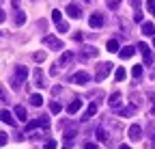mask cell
<instances>
[{
  "label": "cell",
  "mask_w": 155,
  "mask_h": 149,
  "mask_svg": "<svg viewBox=\"0 0 155 149\" xmlns=\"http://www.w3.org/2000/svg\"><path fill=\"white\" fill-rule=\"evenodd\" d=\"M147 9L151 15H155V0H147Z\"/></svg>",
  "instance_id": "obj_29"
},
{
  "label": "cell",
  "mask_w": 155,
  "mask_h": 149,
  "mask_svg": "<svg viewBox=\"0 0 155 149\" xmlns=\"http://www.w3.org/2000/svg\"><path fill=\"white\" fill-rule=\"evenodd\" d=\"M134 20H136V22H142V13H140L138 9H136V13H134Z\"/></svg>",
  "instance_id": "obj_34"
},
{
  "label": "cell",
  "mask_w": 155,
  "mask_h": 149,
  "mask_svg": "<svg viewBox=\"0 0 155 149\" xmlns=\"http://www.w3.org/2000/svg\"><path fill=\"white\" fill-rule=\"evenodd\" d=\"M32 80H35V86H39V89H43V86H45V82H43V71H41V67H35V71H32Z\"/></svg>",
  "instance_id": "obj_10"
},
{
  "label": "cell",
  "mask_w": 155,
  "mask_h": 149,
  "mask_svg": "<svg viewBox=\"0 0 155 149\" xmlns=\"http://www.w3.org/2000/svg\"><path fill=\"white\" fill-rule=\"evenodd\" d=\"M45 149H56V141H45Z\"/></svg>",
  "instance_id": "obj_30"
},
{
  "label": "cell",
  "mask_w": 155,
  "mask_h": 149,
  "mask_svg": "<svg viewBox=\"0 0 155 149\" xmlns=\"http://www.w3.org/2000/svg\"><path fill=\"white\" fill-rule=\"evenodd\" d=\"M108 7L110 9H119V0H108Z\"/></svg>",
  "instance_id": "obj_32"
},
{
  "label": "cell",
  "mask_w": 155,
  "mask_h": 149,
  "mask_svg": "<svg viewBox=\"0 0 155 149\" xmlns=\"http://www.w3.org/2000/svg\"><path fill=\"white\" fill-rule=\"evenodd\" d=\"M119 149H131V147H129V145H121Z\"/></svg>",
  "instance_id": "obj_41"
},
{
  "label": "cell",
  "mask_w": 155,
  "mask_h": 149,
  "mask_svg": "<svg viewBox=\"0 0 155 149\" xmlns=\"http://www.w3.org/2000/svg\"><path fill=\"white\" fill-rule=\"evenodd\" d=\"M43 43L50 50H63V39H58V37H54V35H45L43 37Z\"/></svg>",
  "instance_id": "obj_5"
},
{
  "label": "cell",
  "mask_w": 155,
  "mask_h": 149,
  "mask_svg": "<svg viewBox=\"0 0 155 149\" xmlns=\"http://www.w3.org/2000/svg\"><path fill=\"white\" fill-rule=\"evenodd\" d=\"M84 149H99L95 143H84Z\"/></svg>",
  "instance_id": "obj_35"
},
{
  "label": "cell",
  "mask_w": 155,
  "mask_h": 149,
  "mask_svg": "<svg viewBox=\"0 0 155 149\" xmlns=\"http://www.w3.org/2000/svg\"><path fill=\"white\" fill-rule=\"evenodd\" d=\"M73 138H75V132H67V134H65V141H67V143H71Z\"/></svg>",
  "instance_id": "obj_33"
},
{
  "label": "cell",
  "mask_w": 155,
  "mask_h": 149,
  "mask_svg": "<svg viewBox=\"0 0 155 149\" xmlns=\"http://www.w3.org/2000/svg\"><path fill=\"white\" fill-rule=\"evenodd\" d=\"M43 59H45V52H37V54H35V61H39V63H41Z\"/></svg>",
  "instance_id": "obj_31"
},
{
  "label": "cell",
  "mask_w": 155,
  "mask_h": 149,
  "mask_svg": "<svg viewBox=\"0 0 155 149\" xmlns=\"http://www.w3.org/2000/svg\"><path fill=\"white\" fill-rule=\"evenodd\" d=\"M95 136H97V141H101V143H110V136H108V132L104 127H97L95 130Z\"/></svg>",
  "instance_id": "obj_15"
},
{
  "label": "cell",
  "mask_w": 155,
  "mask_h": 149,
  "mask_svg": "<svg viewBox=\"0 0 155 149\" xmlns=\"http://www.w3.org/2000/svg\"><path fill=\"white\" fill-rule=\"evenodd\" d=\"M61 110H63L61 102H52V104H50V113H52V115H58Z\"/></svg>",
  "instance_id": "obj_26"
},
{
  "label": "cell",
  "mask_w": 155,
  "mask_h": 149,
  "mask_svg": "<svg viewBox=\"0 0 155 149\" xmlns=\"http://www.w3.org/2000/svg\"><path fill=\"white\" fill-rule=\"evenodd\" d=\"M131 73H134V78H140V76H142V65H136V67L131 69Z\"/></svg>",
  "instance_id": "obj_28"
},
{
  "label": "cell",
  "mask_w": 155,
  "mask_h": 149,
  "mask_svg": "<svg viewBox=\"0 0 155 149\" xmlns=\"http://www.w3.org/2000/svg\"><path fill=\"white\" fill-rule=\"evenodd\" d=\"M30 104L32 106H41L43 104V97L39 95V93H32V95H30Z\"/></svg>",
  "instance_id": "obj_24"
},
{
  "label": "cell",
  "mask_w": 155,
  "mask_h": 149,
  "mask_svg": "<svg viewBox=\"0 0 155 149\" xmlns=\"http://www.w3.org/2000/svg\"><path fill=\"white\" fill-rule=\"evenodd\" d=\"M136 52H138V46H136V48H134V46H125V48H121L119 56H121L123 61H127V59H131V56H134Z\"/></svg>",
  "instance_id": "obj_9"
},
{
  "label": "cell",
  "mask_w": 155,
  "mask_h": 149,
  "mask_svg": "<svg viewBox=\"0 0 155 149\" xmlns=\"http://www.w3.org/2000/svg\"><path fill=\"white\" fill-rule=\"evenodd\" d=\"M0 145H2V147L7 145V134H5V132H2V134H0Z\"/></svg>",
  "instance_id": "obj_36"
},
{
  "label": "cell",
  "mask_w": 155,
  "mask_h": 149,
  "mask_svg": "<svg viewBox=\"0 0 155 149\" xmlns=\"http://www.w3.org/2000/svg\"><path fill=\"white\" fill-rule=\"evenodd\" d=\"M52 20H54V24H56L58 32H67V30H69V24L63 20V13L58 11V9H54V11H52Z\"/></svg>",
  "instance_id": "obj_2"
},
{
  "label": "cell",
  "mask_w": 155,
  "mask_h": 149,
  "mask_svg": "<svg viewBox=\"0 0 155 149\" xmlns=\"http://www.w3.org/2000/svg\"><path fill=\"white\" fill-rule=\"evenodd\" d=\"M24 80H28V69L22 67V65H17L15 67V73H13V80H11V86L13 89H19V84H22Z\"/></svg>",
  "instance_id": "obj_1"
},
{
  "label": "cell",
  "mask_w": 155,
  "mask_h": 149,
  "mask_svg": "<svg viewBox=\"0 0 155 149\" xmlns=\"http://www.w3.org/2000/svg\"><path fill=\"white\" fill-rule=\"evenodd\" d=\"M24 24H26V13L17 9V13H15V26H24Z\"/></svg>",
  "instance_id": "obj_21"
},
{
  "label": "cell",
  "mask_w": 155,
  "mask_h": 149,
  "mask_svg": "<svg viewBox=\"0 0 155 149\" xmlns=\"http://www.w3.org/2000/svg\"><path fill=\"white\" fill-rule=\"evenodd\" d=\"M153 46H155V39H153Z\"/></svg>",
  "instance_id": "obj_43"
},
{
  "label": "cell",
  "mask_w": 155,
  "mask_h": 149,
  "mask_svg": "<svg viewBox=\"0 0 155 149\" xmlns=\"http://www.w3.org/2000/svg\"><path fill=\"white\" fill-rule=\"evenodd\" d=\"M84 2H93V0H84Z\"/></svg>",
  "instance_id": "obj_42"
},
{
  "label": "cell",
  "mask_w": 155,
  "mask_h": 149,
  "mask_svg": "<svg viewBox=\"0 0 155 149\" xmlns=\"http://www.w3.org/2000/svg\"><path fill=\"white\" fill-rule=\"evenodd\" d=\"M138 50H140V54H142V56H144V63H147V65H151V63H153V54H151V50H149V46L140 41V43H138Z\"/></svg>",
  "instance_id": "obj_8"
},
{
  "label": "cell",
  "mask_w": 155,
  "mask_h": 149,
  "mask_svg": "<svg viewBox=\"0 0 155 149\" xmlns=\"http://www.w3.org/2000/svg\"><path fill=\"white\" fill-rule=\"evenodd\" d=\"M127 134H129V138H131V141L136 143V141H140V138H142V127L134 123V125H131V127L127 130Z\"/></svg>",
  "instance_id": "obj_11"
},
{
  "label": "cell",
  "mask_w": 155,
  "mask_h": 149,
  "mask_svg": "<svg viewBox=\"0 0 155 149\" xmlns=\"http://www.w3.org/2000/svg\"><path fill=\"white\" fill-rule=\"evenodd\" d=\"M108 52H121V48H119V41H116V39H110L108 41Z\"/></svg>",
  "instance_id": "obj_23"
},
{
  "label": "cell",
  "mask_w": 155,
  "mask_h": 149,
  "mask_svg": "<svg viewBox=\"0 0 155 149\" xmlns=\"http://www.w3.org/2000/svg\"><path fill=\"white\" fill-rule=\"evenodd\" d=\"M2 121L7 125H15V119H13V115L9 113V110H2Z\"/></svg>",
  "instance_id": "obj_22"
},
{
  "label": "cell",
  "mask_w": 155,
  "mask_h": 149,
  "mask_svg": "<svg viewBox=\"0 0 155 149\" xmlns=\"http://www.w3.org/2000/svg\"><path fill=\"white\" fill-rule=\"evenodd\" d=\"M71 80H73L75 84H86V82L91 80V76H88L86 71H78V73H75V76H73Z\"/></svg>",
  "instance_id": "obj_13"
},
{
  "label": "cell",
  "mask_w": 155,
  "mask_h": 149,
  "mask_svg": "<svg viewBox=\"0 0 155 149\" xmlns=\"http://www.w3.org/2000/svg\"><path fill=\"white\" fill-rule=\"evenodd\" d=\"M48 125H50L48 117H37V119H32V121L26 123V132H32V130H37V127H48Z\"/></svg>",
  "instance_id": "obj_3"
},
{
  "label": "cell",
  "mask_w": 155,
  "mask_h": 149,
  "mask_svg": "<svg viewBox=\"0 0 155 149\" xmlns=\"http://www.w3.org/2000/svg\"><path fill=\"white\" fill-rule=\"evenodd\" d=\"M149 97H151V102H153V106H155V93H149Z\"/></svg>",
  "instance_id": "obj_40"
},
{
  "label": "cell",
  "mask_w": 155,
  "mask_h": 149,
  "mask_svg": "<svg viewBox=\"0 0 155 149\" xmlns=\"http://www.w3.org/2000/svg\"><path fill=\"white\" fill-rule=\"evenodd\" d=\"M73 59H75V54H73V52H65L63 56H61V61H58V65H63V67H65V65H69Z\"/></svg>",
  "instance_id": "obj_18"
},
{
  "label": "cell",
  "mask_w": 155,
  "mask_h": 149,
  "mask_svg": "<svg viewBox=\"0 0 155 149\" xmlns=\"http://www.w3.org/2000/svg\"><path fill=\"white\" fill-rule=\"evenodd\" d=\"M125 76H127L125 69H123V67H119V69H116V73H114V80H116V82H123V80H125Z\"/></svg>",
  "instance_id": "obj_25"
},
{
  "label": "cell",
  "mask_w": 155,
  "mask_h": 149,
  "mask_svg": "<svg viewBox=\"0 0 155 149\" xmlns=\"http://www.w3.org/2000/svg\"><path fill=\"white\" fill-rule=\"evenodd\" d=\"M13 113H15V117H17L19 121H28V119H26V108H24V106H15Z\"/></svg>",
  "instance_id": "obj_20"
},
{
  "label": "cell",
  "mask_w": 155,
  "mask_h": 149,
  "mask_svg": "<svg viewBox=\"0 0 155 149\" xmlns=\"http://www.w3.org/2000/svg\"><path fill=\"white\" fill-rule=\"evenodd\" d=\"M93 56H97V50H95L93 46L82 48V52H80V61H88V59H93Z\"/></svg>",
  "instance_id": "obj_12"
},
{
  "label": "cell",
  "mask_w": 155,
  "mask_h": 149,
  "mask_svg": "<svg viewBox=\"0 0 155 149\" xmlns=\"http://www.w3.org/2000/svg\"><path fill=\"white\" fill-rule=\"evenodd\" d=\"M119 113H121L123 117H127V115H134V113H136V106H129V108H123V110H119Z\"/></svg>",
  "instance_id": "obj_27"
},
{
  "label": "cell",
  "mask_w": 155,
  "mask_h": 149,
  "mask_svg": "<svg viewBox=\"0 0 155 149\" xmlns=\"http://www.w3.org/2000/svg\"><path fill=\"white\" fill-rule=\"evenodd\" d=\"M129 2H131L134 9H138V7H140V0H129Z\"/></svg>",
  "instance_id": "obj_39"
},
{
  "label": "cell",
  "mask_w": 155,
  "mask_h": 149,
  "mask_svg": "<svg viewBox=\"0 0 155 149\" xmlns=\"http://www.w3.org/2000/svg\"><path fill=\"white\" fill-rule=\"evenodd\" d=\"M67 15H69V17H80L82 11H80V7H78V5H67Z\"/></svg>",
  "instance_id": "obj_16"
},
{
  "label": "cell",
  "mask_w": 155,
  "mask_h": 149,
  "mask_svg": "<svg viewBox=\"0 0 155 149\" xmlns=\"http://www.w3.org/2000/svg\"><path fill=\"white\" fill-rule=\"evenodd\" d=\"M112 63H101L99 67H97V71H95V80L97 82H101V80H106V76H108V73L112 71Z\"/></svg>",
  "instance_id": "obj_4"
},
{
  "label": "cell",
  "mask_w": 155,
  "mask_h": 149,
  "mask_svg": "<svg viewBox=\"0 0 155 149\" xmlns=\"http://www.w3.org/2000/svg\"><path fill=\"white\" fill-rule=\"evenodd\" d=\"M97 110H99V102H91L88 108L84 110V115H82V121H88L93 115H97Z\"/></svg>",
  "instance_id": "obj_6"
},
{
  "label": "cell",
  "mask_w": 155,
  "mask_h": 149,
  "mask_svg": "<svg viewBox=\"0 0 155 149\" xmlns=\"http://www.w3.org/2000/svg\"><path fill=\"white\" fill-rule=\"evenodd\" d=\"M104 22H106V20H104V15H101V13H93V15L88 17L91 28H101V26H104Z\"/></svg>",
  "instance_id": "obj_7"
},
{
  "label": "cell",
  "mask_w": 155,
  "mask_h": 149,
  "mask_svg": "<svg viewBox=\"0 0 155 149\" xmlns=\"http://www.w3.org/2000/svg\"><path fill=\"white\" fill-rule=\"evenodd\" d=\"M80 108H82V102H80V100H73V102L67 106V113H69V115H75Z\"/></svg>",
  "instance_id": "obj_17"
},
{
  "label": "cell",
  "mask_w": 155,
  "mask_h": 149,
  "mask_svg": "<svg viewBox=\"0 0 155 149\" xmlns=\"http://www.w3.org/2000/svg\"><path fill=\"white\" fill-rule=\"evenodd\" d=\"M73 39H75V41H82V39H84V35H82V32H75V35H73Z\"/></svg>",
  "instance_id": "obj_37"
},
{
  "label": "cell",
  "mask_w": 155,
  "mask_h": 149,
  "mask_svg": "<svg viewBox=\"0 0 155 149\" xmlns=\"http://www.w3.org/2000/svg\"><path fill=\"white\" fill-rule=\"evenodd\" d=\"M142 35L153 37V35H155V26H153L151 22H144V24H142Z\"/></svg>",
  "instance_id": "obj_19"
},
{
  "label": "cell",
  "mask_w": 155,
  "mask_h": 149,
  "mask_svg": "<svg viewBox=\"0 0 155 149\" xmlns=\"http://www.w3.org/2000/svg\"><path fill=\"white\" fill-rule=\"evenodd\" d=\"M121 104H123V102H121V93L114 91L112 95H110V106H112V108H121Z\"/></svg>",
  "instance_id": "obj_14"
},
{
  "label": "cell",
  "mask_w": 155,
  "mask_h": 149,
  "mask_svg": "<svg viewBox=\"0 0 155 149\" xmlns=\"http://www.w3.org/2000/svg\"><path fill=\"white\" fill-rule=\"evenodd\" d=\"M50 73H52V76H58V65H54V67L50 69Z\"/></svg>",
  "instance_id": "obj_38"
}]
</instances>
